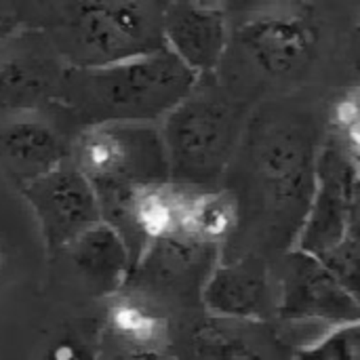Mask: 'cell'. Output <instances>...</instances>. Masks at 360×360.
<instances>
[{"label":"cell","instance_id":"obj_5","mask_svg":"<svg viewBox=\"0 0 360 360\" xmlns=\"http://www.w3.org/2000/svg\"><path fill=\"white\" fill-rule=\"evenodd\" d=\"M70 160L93 186L101 217L137 188L169 181L160 129L152 122L82 127L72 139Z\"/></svg>","mask_w":360,"mask_h":360},{"label":"cell","instance_id":"obj_20","mask_svg":"<svg viewBox=\"0 0 360 360\" xmlns=\"http://www.w3.org/2000/svg\"><path fill=\"white\" fill-rule=\"evenodd\" d=\"M202 4H209V6H215V8H221L228 17L232 13H249V8L257 2V0H198Z\"/></svg>","mask_w":360,"mask_h":360},{"label":"cell","instance_id":"obj_19","mask_svg":"<svg viewBox=\"0 0 360 360\" xmlns=\"http://www.w3.org/2000/svg\"><path fill=\"white\" fill-rule=\"evenodd\" d=\"M27 13V2L23 0H0V44L23 25L34 23Z\"/></svg>","mask_w":360,"mask_h":360},{"label":"cell","instance_id":"obj_10","mask_svg":"<svg viewBox=\"0 0 360 360\" xmlns=\"http://www.w3.org/2000/svg\"><path fill=\"white\" fill-rule=\"evenodd\" d=\"M65 70L36 23L17 30L0 44V116L55 105Z\"/></svg>","mask_w":360,"mask_h":360},{"label":"cell","instance_id":"obj_12","mask_svg":"<svg viewBox=\"0 0 360 360\" xmlns=\"http://www.w3.org/2000/svg\"><path fill=\"white\" fill-rule=\"evenodd\" d=\"M175 319L156 304L118 291L105 300L97 329V360H175Z\"/></svg>","mask_w":360,"mask_h":360},{"label":"cell","instance_id":"obj_13","mask_svg":"<svg viewBox=\"0 0 360 360\" xmlns=\"http://www.w3.org/2000/svg\"><path fill=\"white\" fill-rule=\"evenodd\" d=\"M200 306L221 319L276 321L272 264L257 255L219 259L202 287Z\"/></svg>","mask_w":360,"mask_h":360},{"label":"cell","instance_id":"obj_6","mask_svg":"<svg viewBox=\"0 0 360 360\" xmlns=\"http://www.w3.org/2000/svg\"><path fill=\"white\" fill-rule=\"evenodd\" d=\"M219 259L221 247L177 232L148 243L120 289L156 304L177 323L202 310V287Z\"/></svg>","mask_w":360,"mask_h":360},{"label":"cell","instance_id":"obj_22","mask_svg":"<svg viewBox=\"0 0 360 360\" xmlns=\"http://www.w3.org/2000/svg\"><path fill=\"white\" fill-rule=\"evenodd\" d=\"M348 139H350L352 150L360 154V118L356 122H352V124L348 127Z\"/></svg>","mask_w":360,"mask_h":360},{"label":"cell","instance_id":"obj_15","mask_svg":"<svg viewBox=\"0 0 360 360\" xmlns=\"http://www.w3.org/2000/svg\"><path fill=\"white\" fill-rule=\"evenodd\" d=\"M70 262L82 285L97 297H110L120 291L131 270L133 257L120 232L105 219L78 234L53 259Z\"/></svg>","mask_w":360,"mask_h":360},{"label":"cell","instance_id":"obj_16","mask_svg":"<svg viewBox=\"0 0 360 360\" xmlns=\"http://www.w3.org/2000/svg\"><path fill=\"white\" fill-rule=\"evenodd\" d=\"M321 259L360 302V192L352 196L348 228L342 243Z\"/></svg>","mask_w":360,"mask_h":360},{"label":"cell","instance_id":"obj_4","mask_svg":"<svg viewBox=\"0 0 360 360\" xmlns=\"http://www.w3.org/2000/svg\"><path fill=\"white\" fill-rule=\"evenodd\" d=\"M247 120V101L228 93L213 76L200 78L158 122L169 181L194 190H217Z\"/></svg>","mask_w":360,"mask_h":360},{"label":"cell","instance_id":"obj_23","mask_svg":"<svg viewBox=\"0 0 360 360\" xmlns=\"http://www.w3.org/2000/svg\"><path fill=\"white\" fill-rule=\"evenodd\" d=\"M359 49H360V32H359Z\"/></svg>","mask_w":360,"mask_h":360},{"label":"cell","instance_id":"obj_18","mask_svg":"<svg viewBox=\"0 0 360 360\" xmlns=\"http://www.w3.org/2000/svg\"><path fill=\"white\" fill-rule=\"evenodd\" d=\"M97 329L99 325L91 323L89 331L74 327L61 331L40 360H97Z\"/></svg>","mask_w":360,"mask_h":360},{"label":"cell","instance_id":"obj_9","mask_svg":"<svg viewBox=\"0 0 360 360\" xmlns=\"http://www.w3.org/2000/svg\"><path fill=\"white\" fill-rule=\"evenodd\" d=\"M78 131L57 103L0 116V171L21 190L70 158Z\"/></svg>","mask_w":360,"mask_h":360},{"label":"cell","instance_id":"obj_7","mask_svg":"<svg viewBox=\"0 0 360 360\" xmlns=\"http://www.w3.org/2000/svg\"><path fill=\"white\" fill-rule=\"evenodd\" d=\"M302 344L281 321L221 319L194 312L175 323V360H293Z\"/></svg>","mask_w":360,"mask_h":360},{"label":"cell","instance_id":"obj_14","mask_svg":"<svg viewBox=\"0 0 360 360\" xmlns=\"http://www.w3.org/2000/svg\"><path fill=\"white\" fill-rule=\"evenodd\" d=\"M230 17L198 0H167L162 13V40L198 80L211 78L224 57Z\"/></svg>","mask_w":360,"mask_h":360},{"label":"cell","instance_id":"obj_2","mask_svg":"<svg viewBox=\"0 0 360 360\" xmlns=\"http://www.w3.org/2000/svg\"><path fill=\"white\" fill-rule=\"evenodd\" d=\"M198 82L169 49L97 68H68L57 105L82 129L101 122L158 124Z\"/></svg>","mask_w":360,"mask_h":360},{"label":"cell","instance_id":"obj_17","mask_svg":"<svg viewBox=\"0 0 360 360\" xmlns=\"http://www.w3.org/2000/svg\"><path fill=\"white\" fill-rule=\"evenodd\" d=\"M293 360H360V319L321 333L310 344H304Z\"/></svg>","mask_w":360,"mask_h":360},{"label":"cell","instance_id":"obj_21","mask_svg":"<svg viewBox=\"0 0 360 360\" xmlns=\"http://www.w3.org/2000/svg\"><path fill=\"white\" fill-rule=\"evenodd\" d=\"M335 116H338V122L344 124L346 129L356 122L360 118V108L359 99H344L338 108H335Z\"/></svg>","mask_w":360,"mask_h":360},{"label":"cell","instance_id":"obj_11","mask_svg":"<svg viewBox=\"0 0 360 360\" xmlns=\"http://www.w3.org/2000/svg\"><path fill=\"white\" fill-rule=\"evenodd\" d=\"M19 192L34 213L49 257L103 219L93 186L70 158L32 179Z\"/></svg>","mask_w":360,"mask_h":360},{"label":"cell","instance_id":"obj_8","mask_svg":"<svg viewBox=\"0 0 360 360\" xmlns=\"http://www.w3.org/2000/svg\"><path fill=\"white\" fill-rule=\"evenodd\" d=\"M276 321L297 325H342L360 319V302L316 255L287 251L272 264Z\"/></svg>","mask_w":360,"mask_h":360},{"label":"cell","instance_id":"obj_1","mask_svg":"<svg viewBox=\"0 0 360 360\" xmlns=\"http://www.w3.org/2000/svg\"><path fill=\"white\" fill-rule=\"evenodd\" d=\"M219 188L236 211L221 259L257 255L272 264L287 253L310 209L306 148L293 127L272 110L247 120Z\"/></svg>","mask_w":360,"mask_h":360},{"label":"cell","instance_id":"obj_3","mask_svg":"<svg viewBox=\"0 0 360 360\" xmlns=\"http://www.w3.org/2000/svg\"><path fill=\"white\" fill-rule=\"evenodd\" d=\"M167 0H38L34 21L68 68H97L165 46Z\"/></svg>","mask_w":360,"mask_h":360}]
</instances>
